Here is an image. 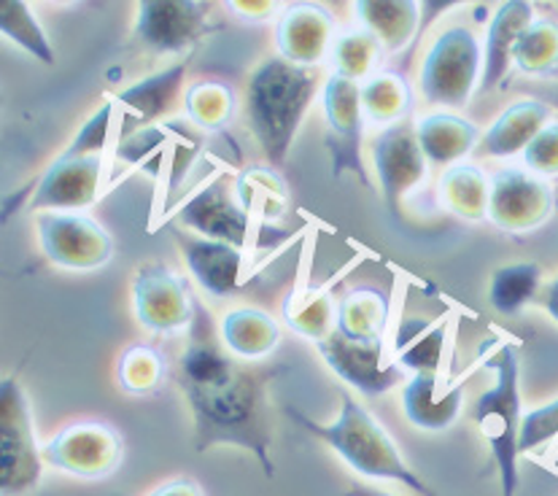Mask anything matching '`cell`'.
Here are the masks:
<instances>
[{"label":"cell","mask_w":558,"mask_h":496,"mask_svg":"<svg viewBox=\"0 0 558 496\" xmlns=\"http://www.w3.org/2000/svg\"><path fill=\"white\" fill-rule=\"evenodd\" d=\"M278 373L281 367H259L232 359L221 343L219 327L197 300V318L173 370L175 384L192 410L197 453L221 446L241 448L259 461L267 477H276L267 386Z\"/></svg>","instance_id":"1"},{"label":"cell","mask_w":558,"mask_h":496,"mask_svg":"<svg viewBox=\"0 0 558 496\" xmlns=\"http://www.w3.org/2000/svg\"><path fill=\"white\" fill-rule=\"evenodd\" d=\"M340 415L329 424L307 419L303 410L287 404L283 413L300 424L307 435L322 440L332 453H338L351 470L369 481H386L405 486L418 496H437L435 488L408 464L402 450L391 440L389 432L375 421V415L364 408L351 391L340 389Z\"/></svg>","instance_id":"2"},{"label":"cell","mask_w":558,"mask_h":496,"mask_svg":"<svg viewBox=\"0 0 558 496\" xmlns=\"http://www.w3.org/2000/svg\"><path fill=\"white\" fill-rule=\"evenodd\" d=\"M318 93L316 68L267 57L246 82V119L270 168L287 162L307 108Z\"/></svg>","instance_id":"3"},{"label":"cell","mask_w":558,"mask_h":496,"mask_svg":"<svg viewBox=\"0 0 558 496\" xmlns=\"http://www.w3.org/2000/svg\"><path fill=\"white\" fill-rule=\"evenodd\" d=\"M488 370L494 373V384L472 402V424L477 426L486 440L499 472L502 496H515L521 486V470H518V435H521L523 404H521V356L518 346L505 343L486 359Z\"/></svg>","instance_id":"4"},{"label":"cell","mask_w":558,"mask_h":496,"mask_svg":"<svg viewBox=\"0 0 558 496\" xmlns=\"http://www.w3.org/2000/svg\"><path fill=\"white\" fill-rule=\"evenodd\" d=\"M483 76V47L464 25H451L426 49L418 71V89L429 106L457 111L470 102Z\"/></svg>","instance_id":"5"},{"label":"cell","mask_w":558,"mask_h":496,"mask_svg":"<svg viewBox=\"0 0 558 496\" xmlns=\"http://www.w3.org/2000/svg\"><path fill=\"white\" fill-rule=\"evenodd\" d=\"M44 446L38 443L31 402L16 378L0 389V488L3 496L31 494L44 475Z\"/></svg>","instance_id":"6"},{"label":"cell","mask_w":558,"mask_h":496,"mask_svg":"<svg viewBox=\"0 0 558 496\" xmlns=\"http://www.w3.org/2000/svg\"><path fill=\"white\" fill-rule=\"evenodd\" d=\"M44 256L62 270H100L113 259V238L82 210H44L36 216Z\"/></svg>","instance_id":"7"},{"label":"cell","mask_w":558,"mask_h":496,"mask_svg":"<svg viewBox=\"0 0 558 496\" xmlns=\"http://www.w3.org/2000/svg\"><path fill=\"white\" fill-rule=\"evenodd\" d=\"M133 311L151 335L190 332L197 318V298L184 276L151 262L138 267L133 278Z\"/></svg>","instance_id":"8"},{"label":"cell","mask_w":558,"mask_h":496,"mask_svg":"<svg viewBox=\"0 0 558 496\" xmlns=\"http://www.w3.org/2000/svg\"><path fill=\"white\" fill-rule=\"evenodd\" d=\"M124 440L106 421H73L44 446V461L82 481H102L122 464Z\"/></svg>","instance_id":"9"},{"label":"cell","mask_w":558,"mask_h":496,"mask_svg":"<svg viewBox=\"0 0 558 496\" xmlns=\"http://www.w3.org/2000/svg\"><path fill=\"white\" fill-rule=\"evenodd\" d=\"M322 102L324 117H327V149L332 159V176L340 179L345 173H354L364 186H373L362 157V84L332 73L322 87Z\"/></svg>","instance_id":"10"},{"label":"cell","mask_w":558,"mask_h":496,"mask_svg":"<svg viewBox=\"0 0 558 496\" xmlns=\"http://www.w3.org/2000/svg\"><path fill=\"white\" fill-rule=\"evenodd\" d=\"M175 221L192 235L230 243L241 251H246L252 230V214L238 199L235 179L230 173H216L195 195L186 197L175 210Z\"/></svg>","instance_id":"11"},{"label":"cell","mask_w":558,"mask_h":496,"mask_svg":"<svg viewBox=\"0 0 558 496\" xmlns=\"http://www.w3.org/2000/svg\"><path fill=\"white\" fill-rule=\"evenodd\" d=\"M556 208V192L539 176L526 168H502L492 176V197H488V221L497 230L534 232L550 219Z\"/></svg>","instance_id":"12"},{"label":"cell","mask_w":558,"mask_h":496,"mask_svg":"<svg viewBox=\"0 0 558 496\" xmlns=\"http://www.w3.org/2000/svg\"><path fill=\"white\" fill-rule=\"evenodd\" d=\"M375 179H378L380 197L391 214H400V205L415 186L426 179V157L421 152L415 122H400L384 128L369 146Z\"/></svg>","instance_id":"13"},{"label":"cell","mask_w":558,"mask_h":496,"mask_svg":"<svg viewBox=\"0 0 558 496\" xmlns=\"http://www.w3.org/2000/svg\"><path fill=\"white\" fill-rule=\"evenodd\" d=\"M316 348L324 364L359 395L380 397L405 378V370L397 367L395 362H384L389 356L384 340H349L340 332H332L318 340Z\"/></svg>","instance_id":"14"},{"label":"cell","mask_w":558,"mask_h":496,"mask_svg":"<svg viewBox=\"0 0 558 496\" xmlns=\"http://www.w3.org/2000/svg\"><path fill=\"white\" fill-rule=\"evenodd\" d=\"M208 16L203 0H144L135 14V41L157 55H184L208 31Z\"/></svg>","instance_id":"15"},{"label":"cell","mask_w":558,"mask_h":496,"mask_svg":"<svg viewBox=\"0 0 558 496\" xmlns=\"http://www.w3.org/2000/svg\"><path fill=\"white\" fill-rule=\"evenodd\" d=\"M106 157H57L47 173L36 181L31 208L44 210H82L100 195V176Z\"/></svg>","instance_id":"16"},{"label":"cell","mask_w":558,"mask_h":496,"mask_svg":"<svg viewBox=\"0 0 558 496\" xmlns=\"http://www.w3.org/2000/svg\"><path fill=\"white\" fill-rule=\"evenodd\" d=\"M335 16L316 3H298L281 11L276 25L278 57L300 68H316L335 44Z\"/></svg>","instance_id":"17"},{"label":"cell","mask_w":558,"mask_h":496,"mask_svg":"<svg viewBox=\"0 0 558 496\" xmlns=\"http://www.w3.org/2000/svg\"><path fill=\"white\" fill-rule=\"evenodd\" d=\"M190 65L192 57H184V60L162 68L151 76L141 78L133 87L122 89L117 95V102L124 108V124L119 135H128L138 128H149V124H162V119L173 111L181 98Z\"/></svg>","instance_id":"18"},{"label":"cell","mask_w":558,"mask_h":496,"mask_svg":"<svg viewBox=\"0 0 558 496\" xmlns=\"http://www.w3.org/2000/svg\"><path fill=\"white\" fill-rule=\"evenodd\" d=\"M173 238L190 267V276L205 294H210L214 300H227L238 292L243 276L241 249L181 230H175Z\"/></svg>","instance_id":"19"},{"label":"cell","mask_w":558,"mask_h":496,"mask_svg":"<svg viewBox=\"0 0 558 496\" xmlns=\"http://www.w3.org/2000/svg\"><path fill=\"white\" fill-rule=\"evenodd\" d=\"M464 391L466 378H457L442 391L440 373H415L402 389V410L415 430L446 432L459 421Z\"/></svg>","instance_id":"20"},{"label":"cell","mask_w":558,"mask_h":496,"mask_svg":"<svg viewBox=\"0 0 558 496\" xmlns=\"http://www.w3.org/2000/svg\"><path fill=\"white\" fill-rule=\"evenodd\" d=\"M537 20L534 5L526 0H508L492 16L483 44V76L481 93H492L508 76L510 65L515 62V47L526 27Z\"/></svg>","instance_id":"21"},{"label":"cell","mask_w":558,"mask_h":496,"mask_svg":"<svg viewBox=\"0 0 558 496\" xmlns=\"http://www.w3.org/2000/svg\"><path fill=\"white\" fill-rule=\"evenodd\" d=\"M448 327H451V316L448 313H442L435 322L426 316H402L395 335H391V362L400 370H410L413 375L440 373Z\"/></svg>","instance_id":"22"},{"label":"cell","mask_w":558,"mask_h":496,"mask_svg":"<svg viewBox=\"0 0 558 496\" xmlns=\"http://www.w3.org/2000/svg\"><path fill=\"white\" fill-rule=\"evenodd\" d=\"M554 122V108L543 100H515L497 117L481 141V154L486 157H515Z\"/></svg>","instance_id":"23"},{"label":"cell","mask_w":558,"mask_h":496,"mask_svg":"<svg viewBox=\"0 0 558 496\" xmlns=\"http://www.w3.org/2000/svg\"><path fill=\"white\" fill-rule=\"evenodd\" d=\"M415 135H418L426 162L440 165V168L461 165L481 144L477 124L453 111H432L421 117L415 122Z\"/></svg>","instance_id":"24"},{"label":"cell","mask_w":558,"mask_h":496,"mask_svg":"<svg viewBox=\"0 0 558 496\" xmlns=\"http://www.w3.org/2000/svg\"><path fill=\"white\" fill-rule=\"evenodd\" d=\"M219 338L235 359L259 362L281 346V327L270 313L241 305L225 313L219 324Z\"/></svg>","instance_id":"25"},{"label":"cell","mask_w":558,"mask_h":496,"mask_svg":"<svg viewBox=\"0 0 558 496\" xmlns=\"http://www.w3.org/2000/svg\"><path fill=\"white\" fill-rule=\"evenodd\" d=\"M421 9L415 0H359L354 16L359 27L373 33L386 51L405 49L413 38H418Z\"/></svg>","instance_id":"26"},{"label":"cell","mask_w":558,"mask_h":496,"mask_svg":"<svg viewBox=\"0 0 558 496\" xmlns=\"http://www.w3.org/2000/svg\"><path fill=\"white\" fill-rule=\"evenodd\" d=\"M389 313V294L375 287H356L338 302L335 332L349 340H384Z\"/></svg>","instance_id":"27"},{"label":"cell","mask_w":558,"mask_h":496,"mask_svg":"<svg viewBox=\"0 0 558 496\" xmlns=\"http://www.w3.org/2000/svg\"><path fill=\"white\" fill-rule=\"evenodd\" d=\"M281 316L292 332L318 343V340L335 332L338 305H335L327 287H311V283H305V287H294L287 294V300L281 305Z\"/></svg>","instance_id":"28"},{"label":"cell","mask_w":558,"mask_h":496,"mask_svg":"<svg viewBox=\"0 0 558 496\" xmlns=\"http://www.w3.org/2000/svg\"><path fill=\"white\" fill-rule=\"evenodd\" d=\"M492 179L477 165L461 162L448 168L440 179V199L453 216L464 221L488 219Z\"/></svg>","instance_id":"29"},{"label":"cell","mask_w":558,"mask_h":496,"mask_svg":"<svg viewBox=\"0 0 558 496\" xmlns=\"http://www.w3.org/2000/svg\"><path fill=\"white\" fill-rule=\"evenodd\" d=\"M362 111L367 122H378L384 128L410 122L413 113V89L408 78L397 71H378L362 84Z\"/></svg>","instance_id":"30"},{"label":"cell","mask_w":558,"mask_h":496,"mask_svg":"<svg viewBox=\"0 0 558 496\" xmlns=\"http://www.w3.org/2000/svg\"><path fill=\"white\" fill-rule=\"evenodd\" d=\"M184 111L192 128L203 133H225V128L235 117V93L230 84L219 78L195 82L184 93Z\"/></svg>","instance_id":"31"},{"label":"cell","mask_w":558,"mask_h":496,"mask_svg":"<svg viewBox=\"0 0 558 496\" xmlns=\"http://www.w3.org/2000/svg\"><path fill=\"white\" fill-rule=\"evenodd\" d=\"M235 195L243 208L259 219H281L289 208L287 181L276 168H248L235 176Z\"/></svg>","instance_id":"32"},{"label":"cell","mask_w":558,"mask_h":496,"mask_svg":"<svg viewBox=\"0 0 558 496\" xmlns=\"http://www.w3.org/2000/svg\"><path fill=\"white\" fill-rule=\"evenodd\" d=\"M386 49L380 47L373 33L354 27V31H345L335 38L332 49H329V62H332V73L349 78V82L364 84L378 73Z\"/></svg>","instance_id":"33"},{"label":"cell","mask_w":558,"mask_h":496,"mask_svg":"<svg viewBox=\"0 0 558 496\" xmlns=\"http://www.w3.org/2000/svg\"><path fill=\"white\" fill-rule=\"evenodd\" d=\"M543 270L534 262H515V265L499 267L492 276L488 287V302L502 316H515L521 307H526L539 292Z\"/></svg>","instance_id":"34"},{"label":"cell","mask_w":558,"mask_h":496,"mask_svg":"<svg viewBox=\"0 0 558 496\" xmlns=\"http://www.w3.org/2000/svg\"><path fill=\"white\" fill-rule=\"evenodd\" d=\"M0 33H3L5 41L25 49L38 62L54 65V47H51L47 31L25 0H5L0 5Z\"/></svg>","instance_id":"35"},{"label":"cell","mask_w":558,"mask_h":496,"mask_svg":"<svg viewBox=\"0 0 558 496\" xmlns=\"http://www.w3.org/2000/svg\"><path fill=\"white\" fill-rule=\"evenodd\" d=\"M515 68L526 76L558 73V22L537 16L515 47Z\"/></svg>","instance_id":"36"},{"label":"cell","mask_w":558,"mask_h":496,"mask_svg":"<svg viewBox=\"0 0 558 496\" xmlns=\"http://www.w3.org/2000/svg\"><path fill=\"white\" fill-rule=\"evenodd\" d=\"M168 375L165 356L151 346H130L119 356L117 380L119 389L128 395H151Z\"/></svg>","instance_id":"37"},{"label":"cell","mask_w":558,"mask_h":496,"mask_svg":"<svg viewBox=\"0 0 558 496\" xmlns=\"http://www.w3.org/2000/svg\"><path fill=\"white\" fill-rule=\"evenodd\" d=\"M558 443V397L523 413L518 450L521 456H539Z\"/></svg>","instance_id":"38"},{"label":"cell","mask_w":558,"mask_h":496,"mask_svg":"<svg viewBox=\"0 0 558 496\" xmlns=\"http://www.w3.org/2000/svg\"><path fill=\"white\" fill-rule=\"evenodd\" d=\"M117 98L102 100V106L95 108L93 117L84 122V128L78 130L76 138L68 144V149L62 152V157H98L108 149V141L113 135V113H117Z\"/></svg>","instance_id":"39"},{"label":"cell","mask_w":558,"mask_h":496,"mask_svg":"<svg viewBox=\"0 0 558 496\" xmlns=\"http://www.w3.org/2000/svg\"><path fill=\"white\" fill-rule=\"evenodd\" d=\"M173 138L170 124H149V128H138L128 135H119L117 146H113V162L119 168H138L144 159H149L159 146L168 144Z\"/></svg>","instance_id":"40"},{"label":"cell","mask_w":558,"mask_h":496,"mask_svg":"<svg viewBox=\"0 0 558 496\" xmlns=\"http://www.w3.org/2000/svg\"><path fill=\"white\" fill-rule=\"evenodd\" d=\"M523 157V168L529 173L539 176V179H556L558 176V119L548 124L532 144L526 146Z\"/></svg>","instance_id":"41"},{"label":"cell","mask_w":558,"mask_h":496,"mask_svg":"<svg viewBox=\"0 0 558 496\" xmlns=\"http://www.w3.org/2000/svg\"><path fill=\"white\" fill-rule=\"evenodd\" d=\"M227 9L235 11V16L246 22H267V20H276V14L281 11V5L267 0V3H248V0H232L227 3ZM281 16V14H278Z\"/></svg>","instance_id":"42"},{"label":"cell","mask_w":558,"mask_h":496,"mask_svg":"<svg viewBox=\"0 0 558 496\" xmlns=\"http://www.w3.org/2000/svg\"><path fill=\"white\" fill-rule=\"evenodd\" d=\"M146 496H205L203 486L195 481V477H170V481L159 483L157 488H151Z\"/></svg>","instance_id":"43"},{"label":"cell","mask_w":558,"mask_h":496,"mask_svg":"<svg viewBox=\"0 0 558 496\" xmlns=\"http://www.w3.org/2000/svg\"><path fill=\"white\" fill-rule=\"evenodd\" d=\"M543 307H545V313H548L550 322L558 324V276L548 283V287H545Z\"/></svg>","instance_id":"44"},{"label":"cell","mask_w":558,"mask_h":496,"mask_svg":"<svg viewBox=\"0 0 558 496\" xmlns=\"http://www.w3.org/2000/svg\"><path fill=\"white\" fill-rule=\"evenodd\" d=\"M343 496H405V494H395L386 492V488H375V486H364V483H354Z\"/></svg>","instance_id":"45"}]
</instances>
